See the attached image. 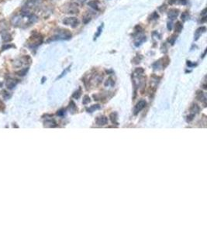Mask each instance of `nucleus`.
<instances>
[{
  "mask_svg": "<svg viewBox=\"0 0 207 232\" xmlns=\"http://www.w3.org/2000/svg\"><path fill=\"white\" fill-rule=\"evenodd\" d=\"M43 42V37H41L40 34H37L33 36V37H31L30 38V43L29 47L30 48H36L39 45H41Z\"/></svg>",
  "mask_w": 207,
  "mask_h": 232,
  "instance_id": "f03ea898",
  "label": "nucleus"
},
{
  "mask_svg": "<svg viewBox=\"0 0 207 232\" xmlns=\"http://www.w3.org/2000/svg\"><path fill=\"white\" fill-rule=\"evenodd\" d=\"M13 47L12 45H7V46H6V45H5V46H3V47H2V50H4L5 49H8V48H9V47Z\"/></svg>",
  "mask_w": 207,
  "mask_h": 232,
  "instance_id": "6ab92c4d",
  "label": "nucleus"
},
{
  "mask_svg": "<svg viewBox=\"0 0 207 232\" xmlns=\"http://www.w3.org/2000/svg\"><path fill=\"white\" fill-rule=\"evenodd\" d=\"M103 25H101L100 27H98V30H97L96 33L95 34V38H94V40H96V39L98 38V37H99V36H100L101 33H102V30H103Z\"/></svg>",
  "mask_w": 207,
  "mask_h": 232,
  "instance_id": "4468645a",
  "label": "nucleus"
},
{
  "mask_svg": "<svg viewBox=\"0 0 207 232\" xmlns=\"http://www.w3.org/2000/svg\"><path fill=\"white\" fill-rule=\"evenodd\" d=\"M78 5L76 3H71L69 4V6L68 7V9L66 10V13H70V14H75V13H78V9L77 8Z\"/></svg>",
  "mask_w": 207,
  "mask_h": 232,
  "instance_id": "20e7f679",
  "label": "nucleus"
},
{
  "mask_svg": "<svg viewBox=\"0 0 207 232\" xmlns=\"http://www.w3.org/2000/svg\"><path fill=\"white\" fill-rule=\"evenodd\" d=\"M181 3L183 5H185L187 3V0H181Z\"/></svg>",
  "mask_w": 207,
  "mask_h": 232,
  "instance_id": "aec40b11",
  "label": "nucleus"
},
{
  "mask_svg": "<svg viewBox=\"0 0 207 232\" xmlns=\"http://www.w3.org/2000/svg\"><path fill=\"white\" fill-rule=\"evenodd\" d=\"M176 40V37H174V35L173 36H172V37H170V39L168 40V41L170 42V43H172V44H174V40Z\"/></svg>",
  "mask_w": 207,
  "mask_h": 232,
  "instance_id": "f3484780",
  "label": "nucleus"
},
{
  "mask_svg": "<svg viewBox=\"0 0 207 232\" xmlns=\"http://www.w3.org/2000/svg\"><path fill=\"white\" fill-rule=\"evenodd\" d=\"M145 105H146V102H144V101H140V102H138V104L136 105L135 110H134V112H135V114H137L138 112H140V110H142V109L144 108V106Z\"/></svg>",
  "mask_w": 207,
  "mask_h": 232,
  "instance_id": "6e6552de",
  "label": "nucleus"
},
{
  "mask_svg": "<svg viewBox=\"0 0 207 232\" xmlns=\"http://www.w3.org/2000/svg\"><path fill=\"white\" fill-rule=\"evenodd\" d=\"M182 28H183L182 23L180 21H178V22H176V24H175V32H177V33H180L181 31H182Z\"/></svg>",
  "mask_w": 207,
  "mask_h": 232,
  "instance_id": "ddd939ff",
  "label": "nucleus"
},
{
  "mask_svg": "<svg viewBox=\"0 0 207 232\" xmlns=\"http://www.w3.org/2000/svg\"><path fill=\"white\" fill-rule=\"evenodd\" d=\"M145 40H146L145 36H141V37H140L139 38L135 41V46L136 47H138V46H140L142 43H144Z\"/></svg>",
  "mask_w": 207,
  "mask_h": 232,
  "instance_id": "9b49d317",
  "label": "nucleus"
},
{
  "mask_svg": "<svg viewBox=\"0 0 207 232\" xmlns=\"http://www.w3.org/2000/svg\"><path fill=\"white\" fill-rule=\"evenodd\" d=\"M21 22H22V17L20 16H15L12 19V23L15 27H18L19 25L21 24Z\"/></svg>",
  "mask_w": 207,
  "mask_h": 232,
  "instance_id": "0eeeda50",
  "label": "nucleus"
},
{
  "mask_svg": "<svg viewBox=\"0 0 207 232\" xmlns=\"http://www.w3.org/2000/svg\"><path fill=\"white\" fill-rule=\"evenodd\" d=\"M77 1H78V2H85L86 0H77Z\"/></svg>",
  "mask_w": 207,
  "mask_h": 232,
  "instance_id": "412c9836",
  "label": "nucleus"
},
{
  "mask_svg": "<svg viewBox=\"0 0 207 232\" xmlns=\"http://www.w3.org/2000/svg\"><path fill=\"white\" fill-rule=\"evenodd\" d=\"M158 17H159V16L158 15V13H157L156 12H154V13L151 16V19H158Z\"/></svg>",
  "mask_w": 207,
  "mask_h": 232,
  "instance_id": "dca6fc26",
  "label": "nucleus"
},
{
  "mask_svg": "<svg viewBox=\"0 0 207 232\" xmlns=\"http://www.w3.org/2000/svg\"><path fill=\"white\" fill-rule=\"evenodd\" d=\"M178 12H179V10L178 9H172L169 10L168 12V18L172 19V20H174V19H176L177 17H178Z\"/></svg>",
  "mask_w": 207,
  "mask_h": 232,
  "instance_id": "39448f33",
  "label": "nucleus"
},
{
  "mask_svg": "<svg viewBox=\"0 0 207 232\" xmlns=\"http://www.w3.org/2000/svg\"><path fill=\"white\" fill-rule=\"evenodd\" d=\"M96 122L98 125H103L106 124L107 118H106V117H100V118H98V119H97Z\"/></svg>",
  "mask_w": 207,
  "mask_h": 232,
  "instance_id": "f8f14e48",
  "label": "nucleus"
},
{
  "mask_svg": "<svg viewBox=\"0 0 207 232\" xmlns=\"http://www.w3.org/2000/svg\"><path fill=\"white\" fill-rule=\"evenodd\" d=\"M172 22H168V30H172Z\"/></svg>",
  "mask_w": 207,
  "mask_h": 232,
  "instance_id": "a211bd4d",
  "label": "nucleus"
},
{
  "mask_svg": "<svg viewBox=\"0 0 207 232\" xmlns=\"http://www.w3.org/2000/svg\"><path fill=\"white\" fill-rule=\"evenodd\" d=\"M206 30V28L205 27H201L199 29H197L195 33V40H197L199 38V37L201 36L202 33H205Z\"/></svg>",
  "mask_w": 207,
  "mask_h": 232,
  "instance_id": "423d86ee",
  "label": "nucleus"
},
{
  "mask_svg": "<svg viewBox=\"0 0 207 232\" xmlns=\"http://www.w3.org/2000/svg\"><path fill=\"white\" fill-rule=\"evenodd\" d=\"M182 19H183L184 21H185L186 19H188V18H189V14L187 13L186 12H183L182 15Z\"/></svg>",
  "mask_w": 207,
  "mask_h": 232,
  "instance_id": "2eb2a0df",
  "label": "nucleus"
},
{
  "mask_svg": "<svg viewBox=\"0 0 207 232\" xmlns=\"http://www.w3.org/2000/svg\"><path fill=\"white\" fill-rule=\"evenodd\" d=\"M2 38L4 42H9V41L12 40V36H11L10 33H9L6 31L2 33Z\"/></svg>",
  "mask_w": 207,
  "mask_h": 232,
  "instance_id": "1a4fd4ad",
  "label": "nucleus"
},
{
  "mask_svg": "<svg viewBox=\"0 0 207 232\" xmlns=\"http://www.w3.org/2000/svg\"><path fill=\"white\" fill-rule=\"evenodd\" d=\"M98 3H99V2H98V0H92V1L88 2V5L90 7H92V9H96V10H98L99 9H98Z\"/></svg>",
  "mask_w": 207,
  "mask_h": 232,
  "instance_id": "9d476101",
  "label": "nucleus"
},
{
  "mask_svg": "<svg viewBox=\"0 0 207 232\" xmlns=\"http://www.w3.org/2000/svg\"><path fill=\"white\" fill-rule=\"evenodd\" d=\"M63 23L64 25L72 27V28H75L79 24V20L75 17H68V18H65L64 19Z\"/></svg>",
  "mask_w": 207,
  "mask_h": 232,
  "instance_id": "7ed1b4c3",
  "label": "nucleus"
},
{
  "mask_svg": "<svg viewBox=\"0 0 207 232\" xmlns=\"http://www.w3.org/2000/svg\"><path fill=\"white\" fill-rule=\"evenodd\" d=\"M72 37V33L68 30H64V29H60L56 32V34L49 39L47 42H51V41L54 40H69Z\"/></svg>",
  "mask_w": 207,
  "mask_h": 232,
  "instance_id": "f257e3e1",
  "label": "nucleus"
}]
</instances>
